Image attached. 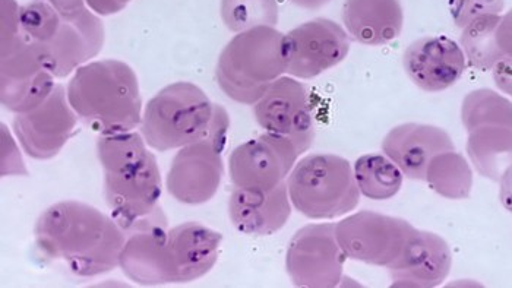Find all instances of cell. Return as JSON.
Returning a JSON list of instances; mask_svg holds the SVG:
<instances>
[{"label":"cell","mask_w":512,"mask_h":288,"mask_svg":"<svg viewBox=\"0 0 512 288\" xmlns=\"http://www.w3.org/2000/svg\"><path fill=\"white\" fill-rule=\"evenodd\" d=\"M37 248L65 262L78 277H97L119 267L126 231L96 207L62 201L47 208L34 227Z\"/></svg>","instance_id":"obj_1"},{"label":"cell","mask_w":512,"mask_h":288,"mask_svg":"<svg viewBox=\"0 0 512 288\" xmlns=\"http://www.w3.org/2000/svg\"><path fill=\"white\" fill-rule=\"evenodd\" d=\"M138 132L100 135L97 155L104 170V196L113 218L129 230L160 207L161 173Z\"/></svg>","instance_id":"obj_2"},{"label":"cell","mask_w":512,"mask_h":288,"mask_svg":"<svg viewBox=\"0 0 512 288\" xmlns=\"http://www.w3.org/2000/svg\"><path fill=\"white\" fill-rule=\"evenodd\" d=\"M66 93L79 120L100 135L123 134L141 126L144 112L138 77L122 60L79 66Z\"/></svg>","instance_id":"obj_3"},{"label":"cell","mask_w":512,"mask_h":288,"mask_svg":"<svg viewBox=\"0 0 512 288\" xmlns=\"http://www.w3.org/2000/svg\"><path fill=\"white\" fill-rule=\"evenodd\" d=\"M22 34L36 43L56 78H66L96 58L106 41L99 15L88 6L60 14L44 0L21 6Z\"/></svg>","instance_id":"obj_4"},{"label":"cell","mask_w":512,"mask_h":288,"mask_svg":"<svg viewBox=\"0 0 512 288\" xmlns=\"http://www.w3.org/2000/svg\"><path fill=\"white\" fill-rule=\"evenodd\" d=\"M286 34L276 27L251 28L236 34L220 53L218 87L230 100L254 106L274 81L289 71Z\"/></svg>","instance_id":"obj_5"},{"label":"cell","mask_w":512,"mask_h":288,"mask_svg":"<svg viewBox=\"0 0 512 288\" xmlns=\"http://www.w3.org/2000/svg\"><path fill=\"white\" fill-rule=\"evenodd\" d=\"M216 104L192 82L167 85L148 101L142 113L141 135L160 153L180 150L210 135Z\"/></svg>","instance_id":"obj_6"},{"label":"cell","mask_w":512,"mask_h":288,"mask_svg":"<svg viewBox=\"0 0 512 288\" xmlns=\"http://www.w3.org/2000/svg\"><path fill=\"white\" fill-rule=\"evenodd\" d=\"M286 183L293 207L309 220L343 217L355 210L362 195L352 164L335 154L306 155Z\"/></svg>","instance_id":"obj_7"},{"label":"cell","mask_w":512,"mask_h":288,"mask_svg":"<svg viewBox=\"0 0 512 288\" xmlns=\"http://www.w3.org/2000/svg\"><path fill=\"white\" fill-rule=\"evenodd\" d=\"M229 129V113L216 104L210 135L176 153L166 185L180 204L201 205L216 196L224 176L223 151Z\"/></svg>","instance_id":"obj_8"},{"label":"cell","mask_w":512,"mask_h":288,"mask_svg":"<svg viewBox=\"0 0 512 288\" xmlns=\"http://www.w3.org/2000/svg\"><path fill=\"white\" fill-rule=\"evenodd\" d=\"M413 229L403 218L366 210L335 224V237L347 259L388 268L403 252Z\"/></svg>","instance_id":"obj_9"},{"label":"cell","mask_w":512,"mask_h":288,"mask_svg":"<svg viewBox=\"0 0 512 288\" xmlns=\"http://www.w3.org/2000/svg\"><path fill=\"white\" fill-rule=\"evenodd\" d=\"M55 79L40 47L24 34L0 46V101L9 112L18 115L39 106L55 90Z\"/></svg>","instance_id":"obj_10"},{"label":"cell","mask_w":512,"mask_h":288,"mask_svg":"<svg viewBox=\"0 0 512 288\" xmlns=\"http://www.w3.org/2000/svg\"><path fill=\"white\" fill-rule=\"evenodd\" d=\"M346 259L335 237V224H308L290 240L287 274L296 287L334 288L343 280Z\"/></svg>","instance_id":"obj_11"},{"label":"cell","mask_w":512,"mask_h":288,"mask_svg":"<svg viewBox=\"0 0 512 288\" xmlns=\"http://www.w3.org/2000/svg\"><path fill=\"white\" fill-rule=\"evenodd\" d=\"M300 153L293 139L265 132L233 150L229 174L235 188L273 191L286 182Z\"/></svg>","instance_id":"obj_12"},{"label":"cell","mask_w":512,"mask_h":288,"mask_svg":"<svg viewBox=\"0 0 512 288\" xmlns=\"http://www.w3.org/2000/svg\"><path fill=\"white\" fill-rule=\"evenodd\" d=\"M78 119L65 87L56 84L43 103L30 112L15 115L12 126L24 153L43 161L55 158L63 150L75 134Z\"/></svg>","instance_id":"obj_13"},{"label":"cell","mask_w":512,"mask_h":288,"mask_svg":"<svg viewBox=\"0 0 512 288\" xmlns=\"http://www.w3.org/2000/svg\"><path fill=\"white\" fill-rule=\"evenodd\" d=\"M256 123L271 134L293 139L300 153L311 147L315 136L311 96L295 77H281L254 104Z\"/></svg>","instance_id":"obj_14"},{"label":"cell","mask_w":512,"mask_h":288,"mask_svg":"<svg viewBox=\"0 0 512 288\" xmlns=\"http://www.w3.org/2000/svg\"><path fill=\"white\" fill-rule=\"evenodd\" d=\"M169 229L163 208L141 218L126 230V242L119 256L123 274L139 286L173 283L169 259Z\"/></svg>","instance_id":"obj_15"},{"label":"cell","mask_w":512,"mask_h":288,"mask_svg":"<svg viewBox=\"0 0 512 288\" xmlns=\"http://www.w3.org/2000/svg\"><path fill=\"white\" fill-rule=\"evenodd\" d=\"M290 63L287 74L312 79L344 62L350 53V36L338 22L315 18L286 34Z\"/></svg>","instance_id":"obj_16"},{"label":"cell","mask_w":512,"mask_h":288,"mask_svg":"<svg viewBox=\"0 0 512 288\" xmlns=\"http://www.w3.org/2000/svg\"><path fill=\"white\" fill-rule=\"evenodd\" d=\"M407 77L426 93H441L460 81L467 58L460 44L447 36H425L407 46L403 55Z\"/></svg>","instance_id":"obj_17"},{"label":"cell","mask_w":512,"mask_h":288,"mask_svg":"<svg viewBox=\"0 0 512 288\" xmlns=\"http://www.w3.org/2000/svg\"><path fill=\"white\" fill-rule=\"evenodd\" d=\"M453 267V253L439 234L414 227L403 252L391 264L394 287L434 288L441 286Z\"/></svg>","instance_id":"obj_18"},{"label":"cell","mask_w":512,"mask_h":288,"mask_svg":"<svg viewBox=\"0 0 512 288\" xmlns=\"http://www.w3.org/2000/svg\"><path fill=\"white\" fill-rule=\"evenodd\" d=\"M451 150L455 147L450 134L425 123L395 126L382 141V153L390 157L410 180H425L432 158Z\"/></svg>","instance_id":"obj_19"},{"label":"cell","mask_w":512,"mask_h":288,"mask_svg":"<svg viewBox=\"0 0 512 288\" xmlns=\"http://www.w3.org/2000/svg\"><path fill=\"white\" fill-rule=\"evenodd\" d=\"M292 215L287 183L273 191L235 188L229 199V217L239 233L248 236H273L283 229Z\"/></svg>","instance_id":"obj_20"},{"label":"cell","mask_w":512,"mask_h":288,"mask_svg":"<svg viewBox=\"0 0 512 288\" xmlns=\"http://www.w3.org/2000/svg\"><path fill=\"white\" fill-rule=\"evenodd\" d=\"M223 234L188 221L169 230V259L173 283H191L207 275L220 256Z\"/></svg>","instance_id":"obj_21"},{"label":"cell","mask_w":512,"mask_h":288,"mask_svg":"<svg viewBox=\"0 0 512 288\" xmlns=\"http://www.w3.org/2000/svg\"><path fill=\"white\" fill-rule=\"evenodd\" d=\"M341 15L349 36L365 46H384L403 33L401 0H344Z\"/></svg>","instance_id":"obj_22"},{"label":"cell","mask_w":512,"mask_h":288,"mask_svg":"<svg viewBox=\"0 0 512 288\" xmlns=\"http://www.w3.org/2000/svg\"><path fill=\"white\" fill-rule=\"evenodd\" d=\"M467 154L480 176L499 182L512 166V129L507 126H482L469 132Z\"/></svg>","instance_id":"obj_23"},{"label":"cell","mask_w":512,"mask_h":288,"mask_svg":"<svg viewBox=\"0 0 512 288\" xmlns=\"http://www.w3.org/2000/svg\"><path fill=\"white\" fill-rule=\"evenodd\" d=\"M353 170L360 193L372 201H388L403 186V172L385 154L362 155L357 158Z\"/></svg>","instance_id":"obj_24"},{"label":"cell","mask_w":512,"mask_h":288,"mask_svg":"<svg viewBox=\"0 0 512 288\" xmlns=\"http://www.w3.org/2000/svg\"><path fill=\"white\" fill-rule=\"evenodd\" d=\"M429 188L445 199H467L473 189V172L469 161L455 150L435 155L426 170Z\"/></svg>","instance_id":"obj_25"},{"label":"cell","mask_w":512,"mask_h":288,"mask_svg":"<svg viewBox=\"0 0 512 288\" xmlns=\"http://www.w3.org/2000/svg\"><path fill=\"white\" fill-rule=\"evenodd\" d=\"M502 15H483L463 28L460 46L467 62L480 72L492 71L504 55L496 43V28Z\"/></svg>","instance_id":"obj_26"},{"label":"cell","mask_w":512,"mask_h":288,"mask_svg":"<svg viewBox=\"0 0 512 288\" xmlns=\"http://www.w3.org/2000/svg\"><path fill=\"white\" fill-rule=\"evenodd\" d=\"M461 122L467 134L482 126H507L512 129V103L489 88H480L464 97Z\"/></svg>","instance_id":"obj_27"},{"label":"cell","mask_w":512,"mask_h":288,"mask_svg":"<svg viewBox=\"0 0 512 288\" xmlns=\"http://www.w3.org/2000/svg\"><path fill=\"white\" fill-rule=\"evenodd\" d=\"M220 17L227 30L239 34L262 25L277 27L280 8L277 0H221Z\"/></svg>","instance_id":"obj_28"},{"label":"cell","mask_w":512,"mask_h":288,"mask_svg":"<svg viewBox=\"0 0 512 288\" xmlns=\"http://www.w3.org/2000/svg\"><path fill=\"white\" fill-rule=\"evenodd\" d=\"M504 8L505 0H450L451 18L461 30L483 15H501Z\"/></svg>","instance_id":"obj_29"},{"label":"cell","mask_w":512,"mask_h":288,"mask_svg":"<svg viewBox=\"0 0 512 288\" xmlns=\"http://www.w3.org/2000/svg\"><path fill=\"white\" fill-rule=\"evenodd\" d=\"M0 174L2 177L28 176L20 147L5 123H2V172Z\"/></svg>","instance_id":"obj_30"},{"label":"cell","mask_w":512,"mask_h":288,"mask_svg":"<svg viewBox=\"0 0 512 288\" xmlns=\"http://www.w3.org/2000/svg\"><path fill=\"white\" fill-rule=\"evenodd\" d=\"M21 6L17 0H2V25H0V46L11 44L21 36Z\"/></svg>","instance_id":"obj_31"},{"label":"cell","mask_w":512,"mask_h":288,"mask_svg":"<svg viewBox=\"0 0 512 288\" xmlns=\"http://www.w3.org/2000/svg\"><path fill=\"white\" fill-rule=\"evenodd\" d=\"M496 43L501 49L504 58L512 60V9L507 14L502 15L496 28Z\"/></svg>","instance_id":"obj_32"},{"label":"cell","mask_w":512,"mask_h":288,"mask_svg":"<svg viewBox=\"0 0 512 288\" xmlns=\"http://www.w3.org/2000/svg\"><path fill=\"white\" fill-rule=\"evenodd\" d=\"M493 81L502 93L512 97V60L502 58L493 66Z\"/></svg>","instance_id":"obj_33"},{"label":"cell","mask_w":512,"mask_h":288,"mask_svg":"<svg viewBox=\"0 0 512 288\" xmlns=\"http://www.w3.org/2000/svg\"><path fill=\"white\" fill-rule=\"evenodd\" d=\"M132 0H85V5L99 15V17H110L119 14Z\"/></svg>","instance_id":"obj_34"},{"label":"cell","mask_w":512,"mask_h":288,"mask_svg":"<svg viewBox=\"0 0 512 288\" xmlns=\"http://www.w3.org/2000/svg\"><path fill=\"white\" fill-rule=\"evenodd\" d=\"M499 199L502 207L512 214V166L505 170L499 180Z\"/></svg>","instance_id":"obj_35"},{"label":"cell","mask_w":512,"mask_h":288,"mask_svg":"<svg viewBox=\"0 0 512 288\" xmlns=\"http://www.w3.org/2000/svg\"><path fill=\"white\" fill-rule=\"evenodd\" d=\"M44 2L50 3L53 8L58 9L60 14H71L87 6L85 0H44Z\"/></svg>","instance_id":"obj_36"},{"label":"cell","mask_w":512,"mask_h":288,"mask_svg":"<svg viewBox=\"0 0 512 288\" xmlns=\"http://www.w3.org/2000/svg\"><path fill=\"white\" fill-rule=\"evenodd\" d=\"M289 2L293 3L297 8L306 9V11H318V9L324 8L333 0H289Z\"/></svg>","instance_id":"obj_37"}]
</instances>
